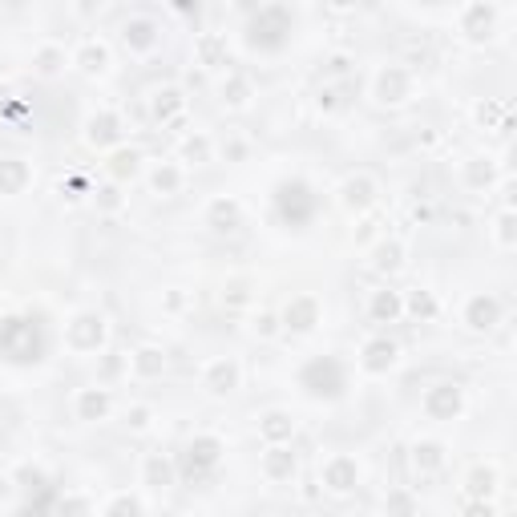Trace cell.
<instances>
[{"label":"cell","instance_id":"obj_52","mask_svg":"<svg viewBox=\"0 0 517 517\" xmlns=\"http://www.w3.org/2000/svg\"><path fill=\"white\" fill-rule=\"evenodd\" d=\"M348 69H352V57H348V53H332V57H328V65H324V73H328V77H344Z\"/></svg>","mask_w":517,"mask_h":517},{"label":"cell","instance_id":"obj_34","mask_svg":"<svg viewBox=\"0 0 517 517\" xmlns=\"http://www.w3.org/2000/svg\"><path fill=\"white\" fill-rule=\"evenodd\" d=\"M231 57V45H227V33H198L194 37V61L202 69H223Z\"/></svg>","mask_w":517,"mask_h":517},{"label":"cell","instance_id":"obj_56","mask_svg":"<svg viewBox=\"0 0 517 517\" xmlns=\"http://www.w3.org/2000/svg\"><path fill=\"white\" fill-rule=\"evenodd\" d=\"M182 517H202V513H182Z\"/></svg>","mask_w":517,"mask_h":517},{"label":"cell","instance_id":"obj_25","mask_svg":"<svg viewBox=\"0 0 517 517\" xmlns=\"http://www.w3.org/2000/svg\"><path fill=\"white\" fill-rule=\"evenodd\" d=\"M408 461H412V469H417L421 477H437L449 465V445L437 441V437H421V441H412Z\"/></svg>","mask_w":517,"mask_h":517},{"label":"cell","instance_id":"obj_26","mask_svg":"<svg viewBox=\"0 0 517 517\" xmlns=\"http://www.w3.org/2000/svg\"><path fill=\"white\" fill-rule=\"evenodd\" d=\"M497 489H501V469H497L493 461L473 465V469L465 473V481H461L465 501H493V497H497Z\"/></svg>","mask_w":517,"mask_h":517},{"label":"cell","instance_id":"obj_12","mask_svg":"<svg viewBox=\"0 0 517 517\" xmlns=\"http://www.w3.org/2000/svg\"><path fill=\"white\" fill-rule=\"evenodd\" d=\"M320 320H324V307H320V299L316 295H291L287 303H283V312H279V324H283V332H291V336H312L316 328H320Z\"/></svg>","mask_w":517,"mask_h":517},{"label":"cell","instance_id":"obj_47","mask_svg":"<svg viewBox=\"0 0 517 517\" xmlns=\"http://www.w3.org/2000/svg\"><path fill=\"white\" fill-rule=\"evenodd\" d=\"M247 303H251V283H247V279H227V287H223V307H231V312H243Z\"/></svg>","mask_w":517,"mask_h":517},{"label":"cell","instance_id":"obj_20","mask_svg":"<svg viewBox=\"0 0 517 517\" xmlns=\"http://www.w3.org/2000/svg\"><path fill=\"white\" fill-rule=\"evenodd\" d=\"M368 267H372L380 279H396V275L408 267V243L396 239V235H380V239L368 247Z\"/></svg>","mask_w":517,"mask_h":517},{"label":"cell","instance_id":"obj_48","mask_svg":"<svg viewBox=\"0 0 517 517\" xmlns=\"http://www.w3.org/2000/svg\"><path fill=\"white\" fill-rule=\"evenodd\" d=\"M251 332H255L259 340H275V336L283 332V324H279V316H275V312H259V316L251 320Z\"/></svg>","mask_w":517,"mask_h":517},{"label":"cell","instance_id":"obj_9","mask_svg":"<svg viewBox=\"0 0 517 517\" xmlns=\"http://www.w3.org/2000/svg\"><path fill=\"white\" fill-rule=\"evenodd\" d=\"M501 320H505V303H501L493 291H477V295H469L465 307H461V324H465L469 332H477V336L497 332Z\"/></svg>","mask_w":517,"mask_h":517},{"label":"cell","instance_id":"obj_4","mask_svg":"<svg viewBox=\"0 0 517 517\" xmlns=\"http://www.w3.org/2000/svg\"><path fill=\"white\" fill-rule=\"evenodd\" d=\"M368 97L380 110H400L417 97V77H412V69H404V65H380L368 81Z\"/></svg>","mask_w":517,"mask_h":517},{"label":"cell","instance_id":"obj_1","mask_svg":"<svg viewBox=\"0 0 517 517\" xmlns=\"http://www.w3.org/2000/svg\"><path fill=\"white\" fill-rule=\"evenodd\" d=\"M291 29H295V17L287 5H259L251 9V21H247V45L255 53H279L291 41Z\"/></svg>","mask_w":517,"mask_h":517},{"label":"cell","instance_id":"obj_19","mask_svg":"<svg viewBox=\"0 0 517 517\" xmlns=\"http://www.w3.org/2000/svg\"><path fill=\"white\" fill-rule=\"evenodd\" d=\"M295 473H299L295 445H263V453H259V477L267 485H291Z\"/></svg>","mask_w":517,"mask_h":517},{"label":"cell","instance_id":"obj_15","mask_svg":"<svg viewBox=\"0 0 517 517\" xmlns=\"http://www.w3.org/2000/svg\"><path fill=\"white\" fill-rule=\"evenodd\" d=\"M73 421L81 425H101V421H110V412H114V392L106 384H85L73 392Z\"/></svg>","mask_w":517,"mask_h":517},{"label":"cell","instance_id":"obj_45","mask_svg":"<svg viewBox=\"0 0 517 517\" xmlns=\"http://www.w3.org/2000/svg\"><path fill=\"white\" fill-rule=\"evenodd\" d=\"M384 513L388 517H417V493L412 489H388L384 493Z\"/></svg>","mask_w":517,"mask_h":517},{"label":"cell","instance_id":"obj_10","mask_svg":"<svg viewBox=\"0 0 517 517\" xmlns=\"http://www.w3.org/2000/svg\"><path fill=\"white\" fill-rule=\"evenodd\" d=\"M275 202H279V211H283V219H287L291 227L312 223V215H316V190L307 186L303 178H287V182H279Z\"/></svg>","mask_w":517,"mask_h":517},{"label":"cell","instance_id":"obj_43","mask_svg":"<svg viewBox=\"0 0 517 517\" xmlns=\"http://www.w3.org/2000/svg\"><path fill=\"white\" fill-rule=\"evenodd\" d=\"M101 517H146V501L138 493H114L101 509Z\"/></svg>","mask_w":517,"mask_h":517},{"label":"cell","instance_id":"obj_35","mask_svg":"<svg viewBox=\"0 0 517 517\" xmlns=\"http://www.w3.org/2000/svg\"><path fill=\"white\" fill-rule=\"evenodd\" d=\"M65 69H69V53H65V45H57V41H41V45L33 49V73H37V77L53 81V77H61Z\"/></svg>","mask_w":517,"mask_h":517},{"label":"cell","instance_id":"obj_37","mask_svg":"<svg viewBox=\"0 0 517 517\" xmlns=\"http://www.w3.org/2000/svg\"><path fill=\"white\" fill-rule=\"evenodd\" d=\"M146 182H150V190H154L158 198H174V194L186 186V170H182L178 162H154L150 174H146Z\"/></svg>","mask_w":517,"mask_h":517},{"label":"cell","instance_id":"obj_33","mask_svg":"<svg viewBox=\"0 0 517 517\" xmlns=\"http://www.w3.org/2000/svg\"><path fill=\"white\" fill-rule=\"evenodd\" d=\"M404 299V316L417 320V324H433L441 316V299L429 291V287H412V291H400Z\"/></svg>","mask_w":517,"mask_h":517},{"label":"cell","instance_id":"obj_38","mask_svg":"<svg viewBox=\"0 0 517 517\" xmlns=\"http://www.w3.org/2000/svg\"><path fill=\"white\" fill-rule=\"evenodd\" d=\"M497 178H501V170H497V162L485 158V154H477V158H469V162L461 166V182H465L469 190H489Z\"/></svg>","mask_w":517,"mask_h":517},{"label":"cell","instance_id":"obj_17","mask_svg":"<svg viewBox=\"0 0 517 517\" xmlns=\"http://www.w3.org/2000/svg\"><path fill=\"white\" fill-rule=\"evenodd\" d=\"M186 110H190V101L178 85H158L150 93V118L162 126V130H182L186 126Z\"/></svg>","mask_w":517,"mask_h":517},{"label":"cell","instance_id":"obj_23","mask_svg":"<svg viewBox=\"0 0 517 517\" xmlns=\"http://www.w3.org/2000/svg\"><path fill=\"white\" fill-rule=\"evenodd\" d=\"M219 106H223L227 114H243V110H251V106H255V81H251L247 73L231 69V73L219 81Z\"/></svg>","mask_w":517,"mask_h":517},{"label":"cell","instance_id":"obj_53","mask_svg":"<svg viewBox=\"0 0 517 517\" xmlns=\"http://www.w3.org/2000/svg\"><path fill=\"white\" fill-rule=\"evenodd\" d=\"M336 97H340V93H336V85H324V89L316 93V106H320L324 114H332V110L340 106V101H336Z\"/></svg>","mask_w":517,"mask_h":517},{"label":"cell","instance_id":"obj_24","mask_svg":"<svg viewBox=\"0 0 517 517\" xmlns=\"http://www.w3.org/2000/svg\"><path fill=\"white\" fill-rule=\"evenodd\" d=\"M166 368H170L166 348H158V344H138V348L130 352V368H126V376H134V380L150 384V380H162V376H166Z\"/></svg>","mask_w":517,"mask_h":517},{"label":"cell","instance_id":"obj_27","mask_svg":"<svg viewBox=\"0 0 517 517\" xmlns=\"http://www.w3.org/2000/svg\"><path fill=\"white\" fill-rule=\"evenodd\" d=\"M255 433L263 445H295V421L287 408H267L255 421Z\"/></svg>","mask_w":517,"mask_h":517},{"label":"cell","instance_id":"obj_54","mask_svg":"<svg viewBox=\"0 0 517 517\" xmlns=\"http://www.w3.org/2000/svg\"><path fill=\"white\" fill-rule=\"evenodd\" d=\"M412 219H417V223H429V219H433V206H412Z\"/></svg>","mask_w":517,"mask_h":517},{"label":"cell","instance_id":"obj_46","mask_svg":"<svg viewBox=\"0 0 517 517\" xmlns=\"http://www.w3.org/2000/svg\"><path fill=\"white\" fill-rule=\"evenodd\" d=\"M194 307V291H186V287H166L162 291V312L166 316H182V312H190Z\"/></svg>","mask_w":517,"mask_h":517},{"label":"cell","instance_id":"obj_11","mask_svg":"<svg viewBox=\"0 0 517 517\" xmlns=\"http://www.w3.org/2000/svg\"><path fill=\"white\" fill-rule=\"evenodd\" d=\"M421 412L429 421H457L465 412V388L457 380H437L433 388H425Z\"/></svg>","mask_w":517,"mask_h":517},{"label":"cell","instance_id":"obj_32","mask_svg":"<svg viewBox=\"0 0 517 517\" xmlns=\"http://www.w3.org/2000/svg\"><path fill=\"white\" fill-rule=\"evenodd\" d=\"M206 166V162H215V138L206 134V130H190L178 138V166Z\"/></svg>","mask_w":517,"mask_h":517},{"label":"cell","instance_id":"obj_14","mask_svg":"<svg viewBox=\"0 0 517 517\" xmlns=\"http://www.w3.org/2000/svg\"><path fill=\"white\" fill-rule=\"evenodd\" d=\"M356 364H360V372H364V376L384 380L388 372H396V368H400V344H396L392 336H372V340H364V348H360Z\"/></svg>","mask_w":517,"mask_h":517},{"label":"cell","instance_id":"obj_30","mask_svg":"<svg viewBox=\"0 0 517 517\" xmlns=\"http://www.w3.org/2000/svg\"><path fill=\"white\" fill-rule=\"evenodd\" d=\"M29 186H33V166H29L25 158H17V154L0 158V194L17 198V194H25Z\"/></svg>","mask_w":517,"mask_h":517},{"label":"cell","instance_id":"obj_36","mask_svg":"<svg viewBox=\"0 0 517 517\" xmlns=\"http://www.w3.org/2000/svg\"><path fill=\"white\" fill-rule=\"evenodd\" d=\"M106 174H110V182H118V186L134 182V178L142 174V150H134V146H118V150H110V158H106Z\"/></svg>","mask_w":517,"mask_h":517},{"label":"cell","instance_id":"obj_6","mask_svg":"<svg viewBox=\"0 0 517 517\" xmlns=\"http://www.w3.org/2000/svg\"><path fill=\"white\" fill-rule=\"evenodd\" d=\"M202 392L211 400H231L239 388H243V364L239 356H215L202 364V376H198Z\"/></svg>","mask_w":517,"mask_h":517},{"label":"cell","instance_id":"obj_18","mask_svg":"<svg viewBox=\"0 0 517 517\" xmlns=\"http://www.w3.org/2000/svg\"><path fill=\"white\" fill-rule=\"evenodd\" d=\"M122 45L130 57H150L162 45V25L150 13H134L122 21Z\"/></svg>","mask_w":517,"mask_h":517},{"label":"cell","instance_id":"obj_51","mask_svg":"<svg viewBox=\"0 0 517 517\" xmlns=\"http://www.w3.org/2000/svg\"><path fill=\"white\" fill-rule=\"evenodd\" d=\"M461 517H497V505L493 501H465Z\"/></svg>","mask_w":517,"mask_h":517},{"label":"cell","instance_id":"obj_39","mask_svg":"<svg viewBox=\"0 0 517 517\" xmlns=\"http://www.w3.org/2000/svg\"><path fill=\"white\" fill-rule=\"evenodd\" d=\"M93 206H97V215H122L126 211V194H122V186L118 182H101V186H93Z\"/></svg>","mask_w":517,"mask_h":517},{"label":"cell","instance_id":"obj_5","mask_svg":"<svg viewBox=\"0 0 517 517\" xmlns=\"http://www.w3.org/2000/svg\"><path fill=\"white\" fill-rule=\"evenodd\" d=\"M227 457V441L219 433H194L182 449V461H178V473L186 477H211Z\"/></svg>","mask_w":517,"mask_h":517},{"label":"cell","instance_id":"obj_13","mask_svg":"<svg viewBox=\"0 0 517 517\" xmlns=\"http://www.w3.org/2000/svg\"><path fill=\"white\" fill-rule=\"evenodd\" d=\"M122 134H126V122H122L118 110H93L81 126V138H85L89 150H118Z\"/></svg>","mask_w":517,"mask_h":517},{"label":"cell","instance_id":"obj_31","mask_svg":"<svg viewBox=\"0 0 517 517\" xmlns=\"http://www.w3.org/2000/svg\"><path fill=\"white\" fill-rule=\"evenodd\" d=\"M473 122L481 130H493V134H509L513 130V106L509 101H497V97H485V101H477Z\"/></svg>","mask_w":517,"mask_h":517},{"label":"cell","instance_id":"obj_16","mask_svg":"<svg viewBox=\"0 0 517 517\" xmlns=\"http://www.w3.org/2000/svg\"><path fill=\"white\" fill-rule=\"evenodd\" d=\"M69 65L81 73V77H106L110 69H114V49H110V41H101V37H81L77 41V49L69 53Z\"/></svg>","mask_w":517,"mask_h":517},{"label":"cell","instance_id":"obj_41","mask_svg":"<svg viewBox=\"0 0 517 517\" xmlns=\"http://www.w3.org/2000/svg\"><path fill=\"white\" fill-rule=\"evenodd\" d=\"M493 243L501 251L517 247V211H513V206H501V211L493 215Z\"/></svg>","mask_w":517,"mask_h":517},{"label":"cell","instance_id":"obj_49","mask_svg":"<svg viewBox=\"0 0 517 517\" xmlns=\"http://www.w3.org/2000/svg\"><path fill=\"white\" fill-rule=\"evenodd\" d=\"M380 239V219H368L364 215V223H360V231H356V247H372Z\"/></svg>","mask_w":517,"mask_h":517},{"label":"cell","instance_id":"obj_21","mask_svg":"<svg viewBox=\"0 0 517 517\" xmlns=\"http://www.w3.org/2000/svg\"><path fill=\"white\" fill-rule=\"evenodd\" d=\"M497 21H501L497 5H481V0H473V5L461 9V37L469 45H485V41L497 37Z\"/></svg>","mask_w":517,"mask_h":517},{"label":"cell","instance_id":"obj_40","mask_svg":"<svg viewBox=\"0 0 517 517\" xmlns=\"http://www.w3.org/2000/svg\"><path fill=\"white\" fill-rule=\"evenodd\" d=\"M53 513H57V517H97V505H93L89 493L69 489V493L57 497V509H53Z\"/></svg>","mask_w":517,"mask_h":517},{"label":"cell","instance_id":"obj_42","mask_svg":"<svg viewBox=\"0 0 517 517\" xmlns=\"http://www.w3.org/2000/svg\"><path fill=\"white\" fill-rule=\"evenodd\" d=\"M126 429L130 433H150L154 429V421H158V408L150 404V400H134V404H126Z\"/></svg>","mask_w":517,"mask_h":517},{"label":"cell","instance_id":"obj_29","mask_svg":"<svg viewBox=\"0 0 517 517\" xmlns=\"http://www.w3.org/2000/svg\"><path fill=\"white\" fill-rule=\"evenodd\" d=\"M368 320H372V324H400V320H404V299H400V291H392L388 283H384L380 291H372V295H368Z\"/></svg>","mask_w":517,"mask_h":517},{"label":"cell","instance_id":"obj_44","mask_svg":"<svg viewBox=\"0 0 517 517\" xmlns=\"http://www.w3.org/2000/svg\"><path fill=\"white\" fill-rule=\"evenodd\" d=\"M126 368H130V352H110V348H106V352L97 356V384L110 388V380H118Z\"/></svg>","mask_w":517,"mask_h":517},{"label":"cell","instance_id":"obj_2","mask_svg":"<svg viewBox=\"0 0 517 517\" xmlns=\"http://www.w3.org/2000/svg\"><path fill=\"white\" fill-rule=\"evenodd\" d=\"M61 340H65V348L73 356H101L106 344H110V320L101 312H93V307H81V312H73L65 320Z\"/></svg>","mask_w":517,"mask_h":517},{"label":"cell","instance_id":"obj_50","mask_svg":"<svg viewBox=\"0 0 517 517\" xmlns=\"http://www.w3.org/2000/svg\"><path fill=\"white\" fill-rule=\"evenodd\" d=\"M247 154H251V146H247L243 138H231V142H223V158H227V162H247Z\"/></svg>","mask_w":517,"mask_h":517},{"label":"cell","instance_id":"obj_8","mask_svg":"<svg viewBox=\"0 0 517 517\" xmlns=\"http://www.w3.org/2000/svg\"><path fill=\"white\" fill-rule=\"evenodd\" d=\"M336 194H340V206H344L352 219H364V215H372V206L380 202V182H376V174L356 170V174H348L340 182Z\"/></svg>","mask_w":517,"mask_h":517},{"label":"cell","instance_id":"obj_55","mask_svg":"<svg viewBox=\"0 0 517 517\" xmlns=\"http://www.w3.org/2000/svg\"><path fill=\"white\" fill-rule=\"evenodd\" d=\"M344 517H368V513H344Z\"/></svg>","mask_w":517,"mask_h":517},{"label":"cell","instance_id":"obj_28","mask_svg":"<svg viewBox=\"0 0 517 517\" xmlns=\"http://www.w3.org/2000/svg\"><path fill=\"white\" fill-rule=\"evenodd\" d=\"M178 461L170 457V453H146L142 457V485H150V489H170V485H178Z\"/></svg>","mask_w":517,"mask_h":517},{"label":"cell","instance_id":"obj_3","mask_svg":"<svg viewBox=\"0 0 517 517\" xmlns=\"http://www.w3.org/2000/svg\"><path fill=\"white\" fill-rule=\"evenodd\" d=\"M299 388L312 400L332 404V400H340L348 392V368L336 356H312L299 368Z\"/></svg>","mask_w":517,"mask_h":517},{"label":"cell","instance_id":"obj_7","mask_svg":"<svg viewBox=\"0 0 517 517\" xmlns=\"http://www.w3.org/2000/svg\"><path fill=\"white\" fill-rule=\"evenodd\" d=\"M360 481H364V469H360V461H356L352 453H332V457H324V465H320V485H324V493H332V497H352V493L360 489Z\"/></svg>","mask_w":517,"mask_h":517},{"label":"cell","instance_id":"obj_22","mask_svg":"<svg viewBox=\"0 0 517 517\" xmlns=\"http://www.w3.org/2000/svg\"><path fill=\"white\" fill-rule=\"evenodd\" d=\"M202 223L211 227L215 235H231L243 227V202L235 194H215L211 202H206V211H202Z\"/></svg>","mask_w":517,"mask_h":517}]
</instances>
